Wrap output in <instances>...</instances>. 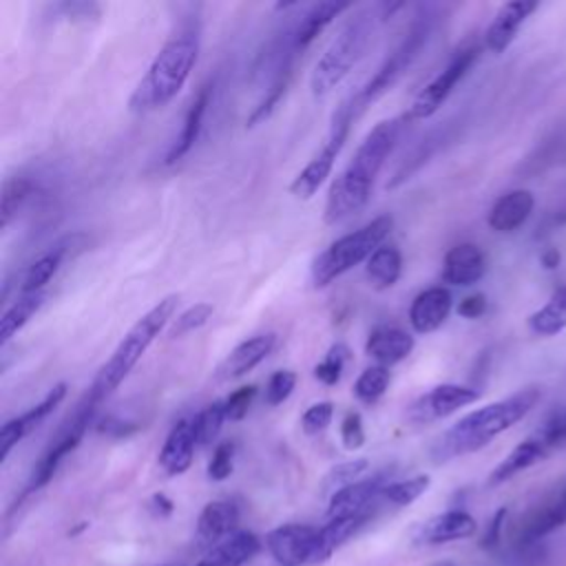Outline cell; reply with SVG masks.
I'll return each mask as SVG.
<instances>
[{
    "mask_svg": "<svg viewBox=\"0 0 566 566\" xmlns=\"http://www.w3.org/2000/svg\"><path fill=\"white\" fill-rule=\"evenodd\" d=\"M398 135L400 119H382L365 135L347 166L329 186L323 212L325 223L336 226L367 206L376 177L385 159L391 155Z\"/></svg>",
    "mask_w": 566,
    "mask_h": 566,
    "instance_id": "6da1fadb",
    "label": "cell"
},
{
    "mask_svg": "<svg viewBox=\"0 0 566 566\" xmlns=\"http://www.w3.org/2000/svg\"><path fill=\"white\" fill-rule=\"evenodd\" d=\"M539 398L542 391L537 387H524L506 398L469 411L438 438V442L431 449L433 460L447 462L458 455L480 451L500 433H504L522 418H526L535 409Z\"/></svg>",
    "mask_w": 566,
    "mask_h": 566,
    "instance_id": "7a4b0ae2",
    "label": "cell"
},
{
    "mask_svg": "<svg viewBox=\"0 0 566 566\" xmlns=\"http://www.w3.org/2000/svg\"><path fill=\"white\" fill-rule=\"evenodd\" d=\"M199 55V35L192 29L179 31L159 49L148 71L128 97L133 113H150L170 104L184 88Z\"/></svg>",
    "mask_w": 566,
    "mask_h": 566,
    "instance_id": "3957f363",
    "label": "cell"
},
{
    "mask_svg": "<svg viewBox=\"0 0 566 566\" xmlns=\"http://www.w3.org/2000/svg\"><path fill=\"white\" fill-rule=\"evenodd\" d=\"M179 303V294L164 296L157 305H153L119 340L111 358L99 367L97 376L93 378V385L88 389V398L93 402H102L106 396H111L119 382L133 371V367L139 363V358L146 354V349L153 345V340L161 334V329L172 321L175 310Z\"/></svg>",
    "mask_w": 566,
    "mask_h": 566,
    "instance_id": "277c9868",
    "label": "cell"
},
{
    "mask_svg": "<svg viewBox=\"0 0 566 566\" xmlns=\"http://www.w3.org/2000/svg\"><path fill=\"white\" fill-rule=\"evenodd\" d=\"M374 9H360L340 27L329 46L316 60L310 75V88L314 97L329 95L360 62L374 33Z\"/></svg>",
    "mask_w": 566,
    "mask_h": 566,
    "instance_id": "5b68a950",
    "label": "cell"
},
{
    "mask_svg": "<svg viewBox=\"0 0 566 566\" xmlns=\"http://www.w3.org/2000/svg\"><path fill=\"white\" fill-rule=\"evenodd\" d=\"M394 228L391 214H380L365 223L363 228L343 234L332 241L312 263V283L314 287H325L358 263H367V259L382 245Z\"/></svg>",
    "mask_w": 566,
    "mask_h": 566,
    "instance_id": "8992f818",
    "label": "cell"
},
{
    "mask_svg": "<svg viewBox=\"0 0 566 566\" xmlns=\"http://www.w3.org/2000/svg\"><path fill=\"white\" fill-rule=\"evenodd\" d=\"M431 31V22L427 15H418V20L409 27L407 35L400 40V44L385 57V62L378 66V71L371 75V80L358 91L354 93L352 106L356 117L371 104L376 102L380 95H385L396 82L398 77L409 69V64L416 60V55L420 53L422 44L427 42Z\"/></svg>",
    "mask_w": 566,
    "mask_h": 566,
    "instance_id": "52a82bcc",
    "label": "cell"
},
{
    "mask_svg": "<svg viewBox=\"0 0 566 566\" xmlns=\"http://www.w3.org/2000/svg\"><path fill=\"white\" fill-rule=\"evenodd\" d=\"M354 119H356V113H354L352 99L340 102V106L332 115V124H329V133H327L325 144L321 146V150L310 159V164L290 184V192L296 199H312L314 192L325 184V179L329 177V172L336 164V157L340 155V150L347 142V135H349V128H352Z\"/></svg>",
    "mask_w": 566,
    "mask_h": 566,
    "instance_id": "ba28073f",
    "label": "cell"
},
{
    "mask_svg": "<svg viewBox=\"0 0 566 566\" xmlns=\"http://www.w3.org/2000/svg\"><path fill=\"white\" fill-rule=\"evenodd\" d=\"M95 407L97 402H93L88 396L77 405L75 413L62 424V429L55 433V438L49 442V447L44 449V453L40 455V460L35 462L31 475H29V482L20 495L27 497L35 491H40L42 486H46L51 482V478L55 475L60 462L80 444V440L84 438L88 424L93 422V416H95Z\"/></svg>",
    "mask_w": 566,
    "mask_h": 566,
    "instance_id": "9c48e42d",
    "label": "cell"
},
{
    "mask_svg": "<svg viewBox=\"0 0 566 566\" xmlns=\"http://www.w3.org/2000/svg\"><path fill=\"white\" fill-rule=\"evenodd\" d=\"M480 49L475 44L471 46H462L449 62L447 66L413 97L411 106L405 113L407 122H418V119H427L431 117L451 95V91L455 88V84L467 75V71L473 66V62L478 60Z\"/></svg>",
    "mask_w": 566,
    "mask_h": 566,
    "instance_id": "30bf717a",
    "label": "cell"
},
{
    "mask_svg": "<svg viewBox=\"0 0 566 566\" xmlns=\"http://www.w3.org/2000/svg\"><path fill=\"white\" fill-rule=\"evenodd\" d=\"M562 526H566V478L526 509L517 524V542H537Z\"/></svg>",
    "mask_w": 566,
    "mask_h": 566,
    "instance_id": "8fae6325",
    "label": "cell"
},
{
    "mask_svg": "<svg viewBox=\"0 0 566 566\" xmlns=\"http://www.w3.org/2000/svg\"><path fill=\"white\" fill-rule=\"evenodd\" d=\"M318 526L283 524L265 535V548L279 566L316 564Z\"/></svg>",
    "mask_w": 566,
    "mask_h": 566,
    "instance_id": "7c38bea8",
    "label": "cell"
},
{
    "mask_svg": "<svg viewBox=\"0 0 566 566\" xmlns=\"http://www.w3.org/2000/svg\"><path fill=\"white\" fill-rule=\"evenodd\" d=\"M480 398V391L467 385H455V382H442L431 387L429 391H424L422 396H418L411 405H409V420L411 422H433L440 418H447L451 413H455L458 409L473 405Z\"/></svg>",
    "mask_w": 566,
    "mask_h": 566,
    "instance_id": "4fadbf2b",
    "label": "cell"
},
{
    "mask_svg": "<svg viewBox=\"0 0 566 566\" xmlns=\"http://www.w3.org/2000/svg\"><path fill=\"white\" fill-rule=\"evenodd\" d=\"M389 484L387 473H376L371 478H363L354 484H347L332 493L327 504V517H347V515H360L369 513L376 515V511L382 504V489Z\"/></svg>",
    "mask_w": 566,
    "mask_h": 566,
    "instance_id": "5bb4252c",
    "label": "cell"
},
{
    "mask_svg": "<svg viewBox=\"0 0 566 566\" xmlns=\"http://www.w3.org/2000/svg\"><path fill=\"white\" fill-rule=\"evenodd\" d=\"M66 396V382H57L35 407H31L29 411L7 420L0 429V462H4L11 453V449L27 438L33 429H38L51 413L53 409L64 400Z\"/></svg>",
    "mask_w": 566,
    "mask_h": 566,
    "instance_id": "9a60e30c",
    "label": "cell"
},
{
    "mask_svg": "<svg viewBox=\"0 0 566 566\" xmlns=\"http://www.w3.org/2000/svg\"><path fill=\"white\" fill-rule=\"evenodd\" d=\"M86 237L80 232H73L69 237H62L60 241H55L51 245V250H46L40 259H35L29 270L22 276V285L20 292L22 294H38L42 292V287L55 276V272L60 270V265L64 263V259H69V254H73L75 250L84 248Z\"/></svg>",
    "mask_w": 566,
    "mask_h": 566,
    "instance_id": "2e32d148",
    "label": "cell"
},
{
    "mask_svg": "<svg viewBox=\"0 0 566 566\" xmlns=\"http://www.w3.org/2000/svg\"><path fill=\"white\" fill-rule=\"evenodd\" d=\"M274 345H276V334H272V332L245 338L234 349H230V354L219 363L214 378L219 382H226V380L245 376L248 371H252L259 363H263L272 354Z\"/></svg>",
    "mask_w": 566,
    "mask_h": 566,
    "instance_id": "e0dca14e",
    "label": "cell"
},
{
    "mask_svg": "<svg viewBox=\"0 0 566 566\" xmlns=\"http://www.w3.org/2000/svg\"><path fill=\"white\" fill-rule=\"evenodd\" d=\"M537 9L535 0H511L504 2L484 31V46L491 53H504L515 40L520 27Z\"/></svg>",
    "mask_w": 566,
    "mask_h": 566,
    "instance_id": "ac0fdd59",
    "label": "cell"
},
{
    "mask_svg": "<svg viewBox=\"0 0 566 566\" xmlns=\"http://www.w3.org/2000/svg\"><path fill=\"white\" fill-rule=\"evenodd\" d=\"M453 307V296L447 287L436 285L422 290L409 305V325L416 334H431L444 325Z\"/></svg>",
    "mask_w": 566,
    "mask_h": 566,
    "instance_id": "d6986e66",
    "label": "cell"
},
{
    "mask_svg": "<svg viewBox=\"0 0 566 566\" xmlns=\"http://www.w3.org/2000/svg\"><path fill=\"white\" fill-rule=\"evenodd\" d=\"M486 272V256L475 243H458L442 259V281L455 287L478 283Z\"/></svg>",
    "mask_w": 566,
    "mask_h": 566,
    "instance_id": "ffe728a7",
    "label": "cell"
},
{
    "mask_svg": "<svg viewBox=\"0 0 566 566\" xmlns=\"http://www.w3.org/2000/svg\"><path fill=\"white\" fill-rule=\"evenodd\" d=\"M197 447V433H195V422L192 418H181L172 424L168 431L164 447L159 451V467L164 469L166 475H181L190 469L192 455Z\"/></svg>",
    "mask_w": 566,
    "mask_h": 566,
    "instance_id": "44dd1931",
    "label": "cell"
},
{
    "mask_svg": "<svg viewBox=\"0 0 566 566\" xmlns=\"http://www.w3.org/2000/svg\"><path fill=\"white\" fill-rule=\"evenodd\" d=\"M553 453L551 444L546 442V438L539 433V429L528 436L526 440H522L517 447H513L509 451V455L491 471L489 475V484L491 486H497V484H504L509 482L511 478H515L517 473L531 469L533 464L542 462L544 458H548Z\"/></svg>",
    "mask_w": 566,
    "mask_h": 566,
    "instance_id": "7402d4cb",
    "label": "cell"
},
{
    "mask_svg": "<svg viewBox=\"0 0 566 566\" xmlns=\"http://www.w3.org/2000/svg\"><path fill=\"white\" fill-rule=\"evenodd\" d=\"M475 531H478V524L473 515H469L467 511L453 509L422 522L413 539L418 544H447V542L471 537Z\"/></svg>",
    "mask_w": 566,
    "mask_h": 566,
    "instance_id": "603a6c76",
    "label": "cell"
},
{
    "mask_svg": "<svg viewBox=\"0 0 566 566\" xmlns=\"http://www.w3.org/2000/svg\"><path fill=\"white\" fill-rule=\"evenodd\" d=\"M416 347V338L396 325H378L369 332L365 343V354L376 360V365L391 367L405 360Z\"/></svg>",
    "mask_w": 566,
    "mask_h": 566,
    "instance_id": "cb8c5ba5",
    "label": "cell"
},
{
    "mask_svg": "<svg viewBox=\"0 0 566 566\" xmlns=\"http://www.w3.org/2000/svg\"><path fill=\"white\" fill-rule=\"evenodd\" d=\"M533 208H535L533 192L524 190V188H517V190H511V192L502 195L491 206L486 223L493 232L509 234V232H515L517 228H522L528 221Z\"/></svg>",
    "mask_w": 566,
    "mask_h": 566,
    "instance_id": "d4e9b609",
    "label": "cell"
},
{
    "mask_svg": "<svg viewBox=\"0 0 566 566\" xmlns=\"http://www.w3.org/2000/svg\"><path fill=\"white\" fill-rule=\"evenodd\" d=\"M239 524V509L237 504L228 502V500H214L208 502L197 520V539L203 546H217L219 542H223L226 537H230L232 533H237Z\"/></svg>",
    "mask_w": 566,
    "mask_h": 566,
    "instance_id": "484cf974",
    "label": "cell"
},
{
    "mask_svg": "<svg viewBox=\"0 0 566 566\" xmlns=\"http://www.w3.org/2000/svg\"><path fill=\"white\" fill-rule=\"evenodd\" d=\"M210 97H212V84L208 82V84H203V86L197 91V95L192 97V102H190V106H188V111H186V115H184V126H181L177 139L170 144L166 157H164V164H166V166H172V164H177L179 159H184V157L190 153V148L195 146V142H197V137H199V130H201V124H203L206 108H208V104H210Z\"/></svg>",
    "mask_w": 566,
    "mask_h": 566,
    "instance_id": "4316f807",
    "label": "cell"
},
{
    "mask_svg": "<svg viewBox=\"0 0 566 566\" xmlns=\"http://www.w3.org/2000/svg\"><path fill=\"white\" fill-rule=\"evenodd\" d=\"M352 2H316L312 4L292 33V51L307 49L340 13L352 9Z\"/></svg>",
    "mask_w": 566,
    "mask_h": 566,
    "instance_id": "83f0119b",
    "label": "cell"
},
{
    "mask_svg": "<svg viewBox=\"0 0 566 566\" xmlns=\"http://www.w3.org/2000/svg\"><path fill=\"white\" fill-rule=\"evenodd\" d=\"M261 551V539L250 531H237L217 546L197 564V566H243Z\"/></svg>",
    "mask_w": 566,
    "mask_h": 566,
    "instance_id": "f1b7e54d",
    "label": "cell"
},
{
    "mask_svg": "<svg viewBox=\"0 0 566 566\" xmlns=\"http://www.w3.org/2000/svg\"><path fill=\"white\" fill-rule=\"evenodd\" d=\"M402 272V254L396 245L382 243L365 265V274L374 290H389L398 283Z\"/></svg>",
    "mask_w": 566,
    "mask_h": 566,
    "instance_id": "f546056e",
    "label": "cell"
},
{
    "mask_svg": "<svg viewBox=\"0 0 566 566\" xmlns=\"http://www.w3.org/2000/svg\"><path fill=\"white\" fill-rule=\"evenodd\" d=\"M528 329L537 336H557L566 329V285H559L551 298L528 316Z\"/></svg>",
    "mask_w": 566,
    "mask_h": 566,
    "instance_id": "4dcf8cb0",
    "label": "cell"
},
{
    "mask_svg": "<svg viewBox=\"0 0 566 566\" xmlns=\"http://www.w3.org/2000/svg\"><path fill=\"white\" fill-rule=\"evenodd\" d=\"M44 301L46 292L22 294L9 310H4L0 318V345H7L33 318V314L44 305Z\"/></svg>",
    "mask_w": 566,
    "mask_h": 566,
    "instance_id": "1f68e13d",
    "label": "cell"
},
{
    "mask_svg": "<svg viewBox=\"0 0 566 566\" xmlns=\"http://www.w3.org/2000/svg\"><path fill=\"white\" fill-rule=\"evenodd\" d=\"M290 80H292V60L285 57V60H283V66H281L279 73L274 75L270 88L265 91V95L261 97V102H259V104L252 108V113L248 115V119H245L248 128H252V126L265 122V119L272 115V111L279 106V102L283 99V95L287 93Z\"/></svg>",
    "mask_w": 566,
    "mask_h": 566,
    "instance_id": "d6a6232c",
    "label": "cell"
},
{
    "mask_svg": "<svg viewBox=\"0 0 566 566\" xmlns=\"http://www.w3.org/2000/svg\"><path fill=\"white\" fill-rule=\"evenodd\" d=\"M389 380H391L389 367H385V365H371V367L363 369L360 376L356 378V382H354V396H356L363 405H376V402L385 396V391H387V387H389Z\"/></svg>",
    "mask_w": 566,
    "mask_h": 566,
    "instance_id": "836d02e7",
    "label": "cell"
},
{
    "mask_svg": "<svg viewBox=\"0 0 566 566\" xmlns=\"http://www.w3.org/2000/svg\"><path fill=\"white\" fill-rule=\"evenodd\" d=\"M431 484V478L420 473L407 480H398V482H389L382 489V504H391V506H409L411 502H416Z\"/></svg>",
    "mask_w": 566,
    "mask_h": 566,
    "instance_id": "e575fe53",
    "label": "cell"
},
{
    "mask_svg": "<svg viewBox=\"0 0 566 566\" xmlns=\"http://www.w3.org/2000/svg\"><path fill=\"white\" fill-rule=\"evenodd\" d=\"M223 420H228L226 416V405L223 400H214L210 402L206 409H201L192 422H195V433H197V444L199 447H208L217 440L221 427H223Z\"/></svg>",
    "mask_w": 566,
    "mask_h": 566,
    "instance_id": "d590c367",
    "label": "cell"
},
{
    "mask_svg": "<svg viewBox=\"0 0 566 566\" xmlns=\"http://www.w3.org/2000/svg\"><path fill=\"white\" fill-rule=\"evenodd\" d=\"M33 192V184L27 177H9L2 184V208H0V219L2 228L11 223L15 212L22 208V203L29 199Z\"/></svg>",
    "mask_w": 566,
    "mask_h": 566,
    "instance_id": "8d00e7d4",
    "label": "cell"
},
{
    "mask_svg": "<svg viewBox=\"0 0 566 566\" xmlns=\"http://www.w3.org/2000/svg\"><path fill=\"white\" fill-rule=\"evenodd\" d=\"M212 312H214V310H212L210 303H195V305H190V307L184 310L177 318H172V325H170V329H168L170 338H179V336H184V334H190V332L203 327V325L210 321Z\"/></svg>",
    "mask_w": 566,
    "mask_h": 566,
    "instance_id": "74e56055",
    "label": "cell"
},
{
    "mask_svg": "<svg viewBox=\"0 0 566 566\" xmlns=\"http://www.w3.org/2000/svg\"><path fill=\"white\" fill-rule=\"evenodd\" d=\"M349 352L345 345L336 343L329 347V352L325 354V358L314 367V376L316 380H321L323 385H336L343 376V369H345V360H347Z\"/></svg>",
    "mask_w": 566,
    "mask_h": 566,
    "instance_id": "f35d334b",
    "label": "cell"
},
{
    "mask_svg": "<svg viewBox=\"0 0 566 566\" xmlns=\"http://www.w3.org/2000/svg\"><path fill=\"white\" fill-rule=\"evenodd\" d=\"M296 387V374L290 371V369H279L274 371L268 382H265V389H263V400L265 405L270 407H276L281 405L283 400L290 398V394L294 391Z\"/></svg>",
    "mask_w": 566,
    "mask_h": 566,
    "instance_id": "ab89813d",
    "label": "cell"
},
{
    "mask_svg": "<svg viewBox=\"0 0 566 566\" xmlns=\"http://www.w3.org/2000/svg\"><path fill=\"white\" fill-rule=\"evenodd\" d=\"M367 469H369V462H367L365 458H356V460L340 462V464H336V467L327 473L325 486H329L332 493H336L338 489L358 482V478H360Z\"/></svg>",
    "mask_w": 566,
    "mask_h": 566,
    "instance_id": "60d3db41",
    "label": "cell"
},
{
    "mask_svg": "<svg viewBox=\"0 0 566 566\" xmlns=\"http://www.w3.org/2000/svg\"><path fill=\"white\" fill-rule=\"evenodd\" d=\"M332 416H334V402H329V400L314 402L301 416V429L307 436H316V433L327 429V424L332 422Z\"/></svg>",
    "mask_w": 566,
    "mask_h": 566,
    "instance_id": "b9f144b4",
    "label": "cell"
},
{
    "mask_svg": "<svg viewBox=\"0 0 566 566\" xmlns=\"http://www.w3.org/2000/svg\"><path fill=\"white\" fill-rule=\"evenodd\" d=\"M232 460H234V444L232 442H219L212 451V458L208 462V478L214 482L226 480L232 473Z\"/></svg>",
    "mask_w": 566,
    "mask_h": 566,
    "instance_id": "7bdbcfd3",
    "label": "cell"
},
{
    "mask_svg": "<svg viewBox=\"0 0 566 566\" xmlns=\"http://www.w3.org/2000/svg\"><path fill=\"white\" fill-rule=\"evenodd\" d=\"M254 396H256V387H254V385H243V387L234 389V391L223 400L228 420H241V418L248 413V409L252 407Z\"/></svg>",
    "mask_w": 566,
    "mask_h": 566,
    "instance_id": "ee69618b",
    "label": "cell"
},
{
    "mask_svg": "<svg viewBox=\"0 0 566 566\" xmlns=\"http://www.w3.org/2000/svg\"><path fill=\"white\" fill-rule=\"evenodd\" d=\"M340 440L345 449L354 451L360 449L365 442V429H363V418L358 411H347L343 422H340Z\"/></svg>",
    "mask_w": 566,
    "mask_h": 566,
    "instance_id": "f6af8a7d",
    "label": "cell"
},
{
    "mask_svg": "<svg viewBox=\"0 0 566 566\" xmlns=\"http://www.w3.org/2000/svg\"><path fill=\"white\" fill-rule=\"evenodd\" d=\"M95 429H97L99 433L122 438V436H128V433L137 431L139 424H135V422H124V420H119V418H115V416H106L104 420H99V422L95 424Z\"/></svg>",
    "mask_w": 566,
    "mask_h": 566,
    "instance_id": "bcb514c9",
    "label": "cell"
},
{
    "mask_svg": "<svg viewBox=\"0 0 566 566\" xmlns=\"http://www.w3.org/2000/svg\"><path fill=\"white\" fill-rule=\"evenodd\" d=\"M484 312H486V296L484 294H469L458 305V314L462 318H480Z\"/></svg>",
    "mask_w": 566,
    "mask_h": 566,
    "instance_id": "7dc6e473",
    "label": "cell"
},
{
    "mask_svg": "<svg viewBox=\"0 0 566 566\" xmlns=\"http://www.w3.org/2000/svg\"><path fill=\"white\" fill-rule=\"evenodd\" d=\"M504 517H506V509H500V511L491 517L489 528H486V533H484V537H482V546H484V548H493V546L497 544L500 531H502V524H504Z\"/></svg>",
    "mask_w": 566,
    "mask_h": 566,
    "instance_id": "c3c4849f",
    "label": "cell"
},
{
    "mask_svg": "<svg viewBox=\"0 0 566 566\" xmlns=\"http://www.w3.org/2000/svg\"><path fill=\"white\" fill-rule=\"evenodd\" d=\"M150 506H153V511H155L159 517H166V515L172 513V502H170L164 493H155L153 500H150Z\"/></svg>",
    "mask_w": 566,
    "mask_h": 566,
    "instance_id": "681fc988",
    "label": "cell"
},
{
    "mask_svg": "<svg viewBox=\"0 0 566 566\" xmlns=\"http://www.w3.org/2000/svg\"><path fill=\"white\" fill-rule=\"evenodd\" d=\"M539 261H542V265H544L546 270H555V268L559 265V252H557L555 248H546V250L542 252Z\"/></svg>",
    "mask_w": 566,
    "mask_h": 566,
    "instance_id": "f907efd6",
    "label": "cell"
},
{
    "mask_svg": "<svg viewBox=\"0 0 566 566\" xmlns=\"http://www.w3.org/2000/svg\"><path fill=\"white\" fill-rule=\"evenodd\" d=\"M555 416H557V424H559V427H557V431H559V433H557V436H559V438H557V447H559V449H566V411L555 413Z\"/></svg>",
    "mask_w": 566,
    "mask_h": 566,
    "instance_id": "816d5d0a",
    "label": "cell"
}]
</instances>
